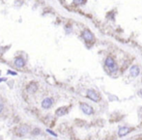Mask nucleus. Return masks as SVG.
Returning <instances> with one entry per match:
<instances>
[{
  "instance_id": "nucleus-1",
  "label": "nucleus",
  "mask_w": 142,
  "mask_h": 140,
  "mask_svg": "<svg viewBox=\"0 0 142 140\" xmlns=\"http://www.w3.org/2000/svg\"><path fill=\"white\" fill-rule=\"evenodd\" d=\"M105 65H106V67L109 69V71H110L111 73H115L117 70H118L117 65L115 64L114 60L111 58V57H107V58H106V60H105Z\"/></svg>"
},
{
  "instance_id": "nucleus-2",
  "label": "nucleus",
  "mask_w": 142,
  "mask_h": 140,
  "mask_svg": "<svg viewBox=\"0 0 142 140\" xmlns=\"http://www.w3.org/2000/svg\"><path fill=\"white\" fill-rule=\"evenodd\" d=\"M80 109L82 110V112L86 115H92L94 113V110H93V108L92 106H90L89 104L87 103H81L80 104Z\"/></svg>"
},
{
  "instance_id": "nucleus-3",
  "label": "nucleus",
  "mask_w": 142,
  "mask_h": 140,
  "mask_svg": "<svg viewBox=\"0 0 142 140\" xmlns=\"http://www.w3.org/2000/svg\"><path fill=\"white\" fill-rule=\"evenodd\" d=\"M87 97L91 99V101H93V102H99L100 101V97H99V95L94 91V90H88L87 91Z\"/></svg>"
},
{
  "instance_id": "nucleus-4",
  "label": "nucleus",
  "mask_w": 142,
  "mask_h": 140,
  "mask_svg": "<svg viewBox=\"0 0 142 140\" xmlns=\"http://www.w3.org/2000/svg\"><path fill=\"white\" fill-rule=\"evenodd\" d=\"M53 104V99L51 98H46L44 101L42 102V107L45 109H48L52 106Z\"/></svg>"
},
{
  "instance_id": "nucleus-5",
  "label": "nucleus",
  "mask_w": 142,
  "mask_h": 140,
  "mask_svg": "<svg viewBox=\"0 0 142 140\" xmlns=\"http://www.w3.org/2000/svg\"><path fill=\"white\" fill-rule=\"evenodd\" d=\"M82 37L86 42H91V41H93V39H94L93 33L91 31H89V30H84L83 33H82Z\"/></svg>"
},
{
  "instance_id": "nucleus-6",
  "label": "nucleus",
  "mask_w": 142,
  "mask_h": 140,
  "mask_svg": "<svg viewBox=\"0 0 142 140\" xmlns=\"http://www.w3.org/2000/svg\"><path fill=\"white\" fill-rule=\"evenodd\" d=\"M15 65L18 69H21V68H23L25 66V61L23 60V58H21V57H17L15 59Z\"/></svg>"
},
{
  "instance_id": "nucleus-7",
  "label": "nucleus",
  "mask_w": 142,
  "mask_h": 140,
  "mask_svg": "<svg viewBox=\"0 0 142 140\" xmlns=\"http://www.w3.org/2000/svg\"><path fill=\"white\" fill-rule=\"evenodd\" d=\"M139 73H140V70H139V68L137 66H133V67L130 68V70H129L130 75L134 76V77H136L139 74Z\"/></svg>"
},
{
  "instance_id": "nucleus-8",
  "label": "nucleus",
  "mask_w": 142,
  "mask_h": 140,
  "mask_svg": "<svg viewBox=\"0 0 142 140\" xmlns=\"http://www.w3.org/2000/svg\"><path fill=\"white\" fill-rule=\"evenodd\" d=\"M130 132V128H127V127H123V128H119V131H118V134L119 136H125L127 135L129 132Z\"/></svg>"
},
{
  "instance_id": "nucleus-9",
  "label": "nucleus",
  "mask_w": 142,
  "mask_h": 140,
  "mask_svg": "<svg viewBox=\"0 0 142 140\" xmlns=\"http://www.w3.org/2000/svg\"><path fill=\"white\" fill-rule=\"evenodd\" d=\"M37 89H38V85H37L35 82H32V83H30V84L28 85L27 91H28V93L33 94V93H35V92L37 91Z\"/></svg>"
},
{
  "instance_id": "nucleus-10",
  "label": "nucleus",
  "mask_w": 142,
  "mask_h": 140,
  "mask_svg": "<svg viewBox=\"0 0 142 140\" xmlns=\"http://www.w3.org/2000/svg\"><path fill=\"white\" fill-rule=\"evenodd\" d=\"M28 132H29V127L26 126V125L21 126V127L19 128V129H18V133H19L20 135H25Z\"/></svg>"
},
{
  "instance_id": "nucleus-11",
  "label": "nucleus",
  "mask_w": 142,
  "mask_h": 140,
  "mask_svg": "<svg viewBox=\"0 0 142 140\" xmlns=\"http://www.w3.org/2000/svg\"><path fill=\"white\" fill-rule=\"evenodd\" d=\"M55 114L57 116H63L65 114H67V108L66 107H60L55 111Z\"/></svg>"
},
{
  "instance_id": "nucleus-12",
  "label": "nucleus",
  "mask_w": 142,
  "mask_h": 140,
  "mask_svg": "<svg viewBox=\"0 0 142 140\" xmlns=\"http://www.w3.org/2000/svg\"><path fill=\"white\" fill-rule=\"evenodd\" d=\"M83 2H84V0H74V3L76 5H81V4H83Z\"/></svg>"
},
{
  "instance_id": "nucleus-13",
  "label": "nucleus",
  "mask_w": 142,
  "mask_h": 140,
  "mask_svg": "<svg viewBox=\"0 0 142 140\" xmlns=\"http://www.w3.org/2000/svg\"><path fill=\"white\" fill-rule=\"evenodd\" d=\"M40 133V128H35L33 131V134L36 135V134H39Z\"/></svg>"
},
{
  "instance_id": "nucleus-14",
  "label": "nucleus",
  "mask_w": 142,
  "mask_h": 140,
  "mask_svg": "<svg viewBox=\"0 0 142 140\" xmlns=\"http://www.w3.org/2000/svg\"><path fill=\"white\" fill-rule=\"evenodd\" d=\"M3 109H4V105H3V103L0 102V114L2 113V111H3Z\"/></svg>"
},
{
  "instance_id": "nucleus-15",
  "label": "nucleus",
  "mask_w": 142,
  "mask_h": 140,
  "mask_svg": "<svg viewBox=\"0 0 142 140\" xmlns=\"http://www.w3.org/2000/svg\"><path fill=\"white\" fill-rule=\"evenodd\" d=\"M47 132H49L50 134H52V135H53V136H55V137L57 136V134H56V133H54V132H51V131H49V129H47Z\"/></svg>"
},
{
  "instance_id": "nucleus-16",
  "label": "nucleus",
  "mask_w": 142,
  "mask_h": 140,
  "mask_svg": "<svg viewBox=\"0 0 142 140\" xmlns=\"http://www.w3.org/2000/svg\"><path fill=\"white\" fill-rule=\"evenodd\" d=\"M8 73H9V74H14V75H17V73H15V72H12V71H9Z\"/></svg>"
},
{
  "instance_id": "nucleus-17",
  "label": "nucleus",
  "mask_w": 142,
  "mask_h": 140,
  "mask_svg": "<svg viewBox=\"0 0 142 140\" xmlns=\"http://www.w3.org/2000/svg\"><path fill=\"white\" fill-rule=\"evenodd\" d=\"M2 81H6V78H0V82Z\"/></svg>"
}]
</instances>
